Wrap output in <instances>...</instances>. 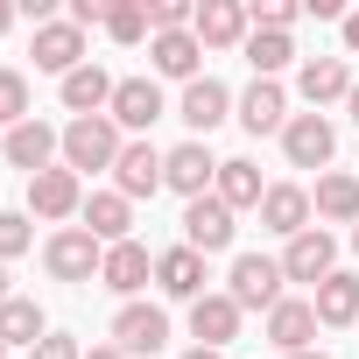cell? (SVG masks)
<instances>
[{"label": "cell", "instance_id": "obj_12", "mask_svg": "<svg viewBox=\"0 0 359 359\" xmlns=\"http://www.w3.org/2000/svg\"><path fill=\"white\" fill-rule=\"evenodd\" d=\"M29 57H36V71L71 78V71L85 64V29H78V22H43V29H36V43H29Z\"/></svg>", "mask_w": 359, "mask_h": 359}, {"label": "cell", "instance_id": "obj_17", "mask_svg": "<svg viewBox=\"0 0 359 359\" xmlns=\"http://www.w3.org/2000/svg\"><path fill=\"white\" fill-rule=\"evenodd\" d=\"M191 36H198L205 50H233V43H247V36H254V22H247L240 0H205L198 22H191Z\"/></svg>", "mask_w": 359, "mask_h": 359}, {"label": "cell", "instance_id": "obj_7", "mask_svg": "<svg viewBox=\"0 0 359 359\" xmlns=\"http://www.w3.org/2000/svg\"><path fill=\"white\" fill-rule=\"evenodd\" d=\"M282 275H289V282H331V275H338V240H331L324 226L296 233V240L282 247Z\"/></svg>", "mask_w": 359, "mask_h": 359}, {"label": "cell", "instance_id": "obj_34", "mask_svg": "<svg viewBox=\"0 0 359 359\" xmlns=\"http://www.w3.org/2000/svg\"><path fill=\"white\" fill-rule=\"evenodd\" d=\"M29 359H85V352H78V338H64V331H50V338H43V345H36Z\"/></svg>", "mask_w": 359, "mask_h": 359}, {"label": "cell", "instance_id": "obj_22", "mask_svg": "<svg viewBox=\"0 0 359 359\" xmlns=\"http://www.w3.org/2000/svg\"><path fill=\"white\" fill-rule=\"evenodd\" d=\"M352 71H345V57H310L303 71H296V92L310 99V106H331V99H352Z\"/></svg>", "mask_w": 359, "mask_h": 359}, {"label": "cell", "instance_id": "obj_10", "mask_svg": "<svg viewBox=\"0 0 359 359\" xmlns=\"http://www.w3.org/2000/svg\"><path fill=\"white\" fill-rule=\"evenodd\" d=\"M268 345H275L282 359L310 352V345H317V303H303V296H282V303L268 310Z\"/></svg>", "mask_w": 359, "mask_h": 359}, {"label": "cell", "instance_id": "obj_31", "mask_svg": "<svg viewBox=\"0 0 359 359\" xmlns=\"http://www.w3.org/2000/svg\"><path fill=\"white\" fill-rule=\"evenodd\" d=\"M22 120H36V113H29V78H22V71H0V127L15 134Z\"/></svg>", "mask_w": 359, "mask_h": 359}, {"label": "cell", "instance_id": "obj_1", "mask_svg": "<svg viewBox=\"0 0 359 359\" xmlns=\"http://www.w3.org/2000/svg\"><path fill=\"white\" fill-rule=\"evenodd\" d=\"M120 148H127V141H120V127H113L106 113H92V120H71V127H64V169H78V176H85V169H113V162H120Z\"/></svg>", "mask_w": 359, "mask_h": 359}, {"label": "cell", "instance_id": "obj_25", "mask_svg": "<svg viewBox=\"0 0 359 359\" xmlns=\"http://www.w3.org/2000/svg\"><path fill=\"white\" fill-rule=\"evenodd\" d=\"M212 198H219L226 212H247V205H261V198H268V184H261V169H254L247 155H233V162H219V184H212Z\"/></svg>", "mask_w": 359, "mask_h": 359}, {"label": "cell", "instance_id": "obj_36", "mask_svg": "<svg viewBox=\"0 0 359 359\" xmlns=\"http://www.w3.org/2000/svg\"><path fill=\"white\" fill-rule=\"evenodd\" d=\"M338 29H345V50H352V57H359V15H345V22H338Z\"/></svg>", "mask_w": 359, "mask_h": 359}, {"label": "cell", "instance_id": "obj_37", "mask_svg": "<svg viewBox=\"0 0 359 359\" xmlns=\"http://www.w3.org/2000/svg\"><path fill=\"white\" fill-rule=\"evenodd\" d=\"M85 359H127V352H120V345H92Z\"/></svg>", "mask_w": 359, "mask_h": 359}, {"label": "cell", "instance_id": "obj_23", "mask_svg": "<svg viewBox=\"0 0 359 359\" xmlns=\"http://www.w3.org/2000/svg\"><path fill=\"white\" fill-rule=\"evenodd\" d=\"M240 127H247V134H282V127H289V99H282L275 78H254V85H247V99H240Z\"/></svg>", "mask_w": 359, "mask_h": 359}, {"label": "cell", "instance_id": "obj_26", "mask_svg": "<svg viewBox=\"0 0 359 359\" xmlns=\"http://www.w3.org/2000/svg\"><path fill=\"white\" fill-rule=\"evenodd\" d=\"M310 212H317V219H331V226H359V176H345V169L317 176V198H310Z\"/></svg>", "mask_w": 359, "mask_h": 359}, {"label": "cell", "instance_id": "obj_15", "mask_svg": "<svg viewBox=\"0 0 359 359\" xmlns=\"http://www.w3.org/2000/svg\"><path fill=\"white\" fill-rule=\"evenodd\" d=\"M184 247L226 254V247H233V212H226L219 198H191V205H184Z\"/></svg>", "mask_w": 359, "mask_h": 359}, {"label": "cell", "instance_id": "obj_30", "mask_svg": "<svg viewBox=\"0 0 359 359\" xmlns=\"http://www.w3.org/2000/svg\"><path fill=\"white\" fill-rule=\"evenodd\" d=\"M240 50H247V64H254V78H275V71H282V64L296 57V43H289V36H275V29H254V36H247Z\"/></svg>", "mask_w": 359, "mask_h": 359}, {"label": "cell", "instance_id": "obj_5", "mask_svg": "<svg viewBox=\"0 0 359 359\" xmlns=\"http://www.w3.org/2000/svg\"><path fill=\"white\" fill-rule=\"evenodd\" d=\"M282 155H289L296 169H324V162L338 155V127H331L324 113H289V127H282Z\"/></svg>", "mask_w": 359, "mask_h": 359}, {"label": "cell", "instance_id": "obj_29", "mask_svg": "<svg viewBox=\"0 0 359 359\" xmlns=\"http://www.w3.org/2000/svg\"><path fill=\"white\" fill-rule=\"evenodd\" d=\"M317 324H359V275H331V282H317Z\"/></svg>", "mask_w": 359, "mask_h": 359}, {"label": "cell", "instance_id": "obj_21", "mask_svg": "<svg viewBox=\"0 0 359 359\" xmlns=\"http://www.w3.org/2000/svg\"><path fill=\"white\" fill-rule=\"evenodd\" d=\"M226 113H233V92H226L219 78H198V85H184V106H176V120H184L191 134H212Z\"/></svg>", "mask_w": 359, "mask_h": 359}, {"label": "cell", "instance_id": "obj_33", "mask_svg": "<svg viewBox=\"0 0 359 359\" xmlns=\"http://www.w3.org/2000/svg\"><path fill=\"white\" fill-rule=\"evenodd\" d=\"M29 240H36L29 233V212H0V268H8L15 254H29Z\"/></svg>", "mask_w": 359, "mask_h": 359}, {"label": "cell", "instance_id": "obj_40", "mask_svg": "<svg viewBox=\"0 0 359 359\" xmlns=\"http://www.w3.org/2000/svg\"><path fill=\"white\" fill-rule=\"evenodd\" d=\"M345 106H352V127H359V85H352V99H345Z\"/></svg>", "mask_w": 359, "mask_h": 359}, {"label": "cell", "instance_id": "obj_44", "mask_svg": "<svg viewBox=\"0 0 359 359\" xmlns=\"http://www.w3.org/2000/svg\"><path fill=\"white\" fill-rule=\"evenodd\" d=\"M0 359H8V345H0Z\"/></svg>", "mask_w": 359, "mask_h": 359}, {"label": "cell", "instance_id": "obj_24", "mask_svg": "<svg viewBox=\"0 0 359 359\" xmlns=\"http://www.w3.org/2000/svg\"><path fill=\"white\" fill-rule=\"evenodd\" d=\"M148 57H155V71H162V78H184V85H198V78H205V71H198V64H205V43H198L191 29L155 36V43H148Z\"/></svg>", "mask_w": 359, "mask_h": 359}, {"label": "cell", "instance_id": "obj_14", "mask_svg": "<svg viewBox=\"0 0 359 359\" xmlns=\"http://www.w3.org/2000/svg\"><path fill=\"white\" fill-rule=\"evenodd\" d=\"M57 155H64V134H57L50 120H22V127L8 134V162H15V169H29V176L57 169Z\"/></svg>", "mask_w": 359, "mask_h": 359}, {"label": "cell", "instance_id": "obj_32", "mask_svg": "<svg viewBox=\"0 0 359 359\" xmlns=\"http://www.w3.org/2000/svg\"><path fill=\"white\" fill-rule=\"evenodd\" d=\"M106 36L113 43H141L148 36V8H141V0H113V8H106Z\"/></svg>", "mask_w": 359, "mask_h": 359}, {"label": "cell", "instance_id": "obj_4", "mask_svg": "<svg viewBox=\"0 0 359 359\" xmlns=\"http://www.w3.org/2000/svg\"><path fill=\"white\" fill-rule=\"evenodd\" d=\"M162 113H169V106H162V85H155V78H120V85H113L106 120H113L120 134H148Z\"/></svg>", "mask_w": 359, "mask_h": 359}, {"label": "cell", "instance_id": "obj_27", "mask_svg": "<svg viewBox=\"0 0 359 359\" xmlns=\"http://www.w3.org/2000/svg\"><path fill=\"white\" fill-rule=\"evenodd\" d=\"M113 85H120V78H106L99 64H78V71L64 78V106H71L78 120H92V113H106V106H113Z\"/></svg>", "mask_w": 359, "mask_h": 359}, {"label": "cell", "instance_id": "obj_13", "mask_svg": "<svg viewBox=\"0 0 359 359\" xmlns=\"http://www.w3.org/2000/svg\"><path fill=\"white\" fill-rule=\"evenodd\" d=\"M191 338L212 345V352H226V345L240 338V303H233L226 289H205V296L191 303Z\"/></svg>", "mask_w": 359, "mask_h": 359}, {"label": "cell", "instance_id": "obj_6", "mask_svg": "<svg viewBox=\"0 0 359 359\" xmlns=\"http://www.w3.org/2000/svg\"><path fill=\"white\" fill-rule=\"evenodd\" d=\"M29 212L36 219H78L85 212V176L78 169H43V176H29Z\"/></svg>", "mask_w": 359, "mask_h": 359}, {"label": "cell", "instance_id": "obj_39", "mask_svg": "<svg viewBox=\"0 0 359 359\" xmlns=\"http://www.w3.org/2000/svg\"><path fill=\"white\" fill-rule=\"evenodd\" d=\"M15 29V8H8V0H0V36H8Z\"/></svg>", "mask_w": 359, "mask_h": 359}, {"label": "cell", "instance_id": "obj_3", "mask_svg": "<svg viewBox=\"0 0 359 359\" xmlns=\"http://www.w3.org/2000/svg\"><path fill=\"white\" fill-rule=\"evenodd\" d=\"M43 261H50V275H57V282H92V275L106 268V247H99L85 226H64V233H50Z\"/></svg>", "mask_w": 359, "mask_h": 359}, {"label": "cell", "instance_id": "obj_2", "mask_svg": "<svg viewBox=\"0 0 359 359\" xmlns=\"http://www.w3.org/2000/svg\"><path fill=\"white\" fill-rule=\"evenodd\" d=\"M282 261H268V254H240L233 261V275H226V296L240 303V310H275L282 303Z\"/></svg>", "mask_w": 359, "mask_h": 359}, {"label": "cell", "instance_id": "obj_20", "mask_svg": "<svg viewBox=\"0 0 359 359\" xmlns=\"http://www.w3.org/2000/svg\"><path fill=\"white\" fill-rule=\"evenodd\" d=\"M261 226L282 233V240L310 233V191H303V184H268V198H261Z\"/></svg>", "mask_w": 359, "mask_h": 359}, {"label": "cell", "instance_id": "obj_41", "mask_svg": "<svg viewBox=\"0 0 359 359\" xmlns=\"http://www.w3.org/2000/svg\"><path fill=\"white\" fill-rule=\"evenodd\" d=\"M296 359H331V352H317V345H310V352H296Z\"/></svg>", "mask_w": 359, "mask_h": 359}, {"label": "cell", "instance_id": "obj_9", "mask_svg": "<svg viewBox=\"0 0 359 359\" xmlns=\"http://www.w3.org/2000/svg\"><path fill=\"white\" fill-rule=\"evenodd\" d=\"M162 184H169V191H184V198H212V184H219L212 148H205V141L169 148V155H162Z\"/></svg>", "mask_w": 359, "mask_h": 359}, {"label": "cell", "instance_id": "obj_35", "mask_svg": "<svg viewBox=\"0 0 359 359\" xmlns=\"http://www.w3.org/2000/svg\"><path fill=\"white\" fill-rule=\"evenodd\" d=\"M106 8H113V0H71V15H64V22H78V29L99 22V29H106Z\"/></svg>", "mask_w": 359, "mask_h": 359}, {"label": "cell", "instance_id": "obj_11", "mask_svg": "<svg viewBox=\"0 0 359 359\" xmlns=\"http://www.w3.org/2000/svg\"><path fill=\"white\" fill-rule=\"evenodd\" d=\"M113 191H120L127 205L162 191V148H155V141H127V148H120V162H113Z\"/></svg>", "mask_w": 359, "mask_h": 359}, {"label": "cell", "instance_id": "obj_28", "mask_svg": "<svg viewBox=\"0 0 359 359\" xmlns=\"http://www.w3.org/2000/svg\"><path fill=\"white\" fill-rule=\"evenodd\" d=\"M50 338V324H43V310H36V296H8L0 303V345H43Z\"/></svg>", "mask_w": 359, "mask_h": 359}, {"label": "cell", "instance_id": "obj_43", "mask_svg": "<svg viewBox=\"0 0 359 359\" xmlns=\"http://www.w3.org/2000/svg\"><path fill=\"white\" fill-rule=\"evenodd\" d=\"M352 254H359V226H352Z\"/></svg>", "mask_w": 359, "mask_h": 359}, {"label": "cell", "instance_id": "obj_16", "mask_svg": "<svg viewBox=\"0 0 359 359\" xmlns=\"http://www.w3.org/2000/svg\"><path fill=\"white\" fill-rule=\"evenodd\" d=\"M155 289L176 296V303H198V296H205V254H198V247H169V254H155Z\"/></svg>", "mask_w": 359, "mask_h": 359}, {"label": "cell", "instance_id": "obj_18", "mask_svg": "<svg viewBox=\"0 0 359 359\" xmlns=\"http://www.w3.org/2000/svg\"><path fill=\"white\" fill-rule=\"evenodd\" d=\"M78 219H85V233H92L99 247H120V240H134V205H127L120 191H92Z\"/></svg>", "mask_w": 359, "mask_h": 359}, {"label": "cell", "instance_id": "obj_8", "mask_svg": "<svg viewBox=\"0 0 359 359\" xmlns=\"http://www.w3.org/2000/svg\"><path fill=\"white\" fill-rule=\"evenodd\" d=\"M113 345L155 359V352L169 345V310H162V303H120V317H113Z\"/></svg>", "mask_w": 359, "mask_h": 359}, {"label": "cell", "instance_id": "obj_38", "mask_svg": "<svg viewBox=\"0 0 359 359\" xmlns=\"http://www.w3.org/2000/svg\"><path fill=\"white\" fill-rule=\"evenodd\" d=\"M184 359H226V352H212V345H191V352H184Z\"/></svg>", "mask_w": 359, "mask_h": 359}, {"label": "cell", "instance_id": "obj_19", "mask_svg": "<svg viewBox=\"0 0 359 359\" xmlns=\"http://www.w3.org/2000/svg\"><path fill=\"white\" fill-rule=\"evenodd\" d=\"M148 275H155V261H148V247L141 240H120V247H106V268H99V282L113 289V296H141L148 289Z\"/></svg>", "mask_w": 359, "mask_h": 359}, {"label": "cell", "instance_id": "obj_42", "mask_svg": "<svg viewBox=\"0 0 359 359\" xmlns=\"http://www.w3.org/2000/svg\"><path fill=\"white\" fill-rule=\"evenodd\" d=\"M0 303H8V268H0Z\"/></svg>", "mask_w": 359, "mask_h": 359}]
</instances>
